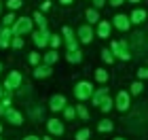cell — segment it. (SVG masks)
<instances>
[{"label":"cell","mask_w":148,"mask_h":140,"mask_svg":"<svg viewBox=\"0 0 148 140\" xmlns=\"http://www.w3.org/2000/svg\"><path fill=\"white\" fill-rule=\"evenodd\" d=\"M89 136H91V130H87V128H85V130H80L78 134H76V140H87Z\"/></svg>","instance_id":"obj_27"},{"label":"cell","mask_w":148,"mask_h":140,"mask_svg":"<svg viewBox=\"0 0 148 140\" xmlns=\"http://www.w3.org/2000/svg\"><path fill=\"white\" fill-rule=\"evenodd\" d=\"M112 130V121H102L99 123V132H110Z\"/></svg>","instance_id":"obj_30"},{"label":"cell","mask_w":148,"mask_h":140,"mask_svg":"<svg viewBox=\"0 0 148 140\" xmlns=\"http://www.w3.org/2000/svg\"><path fill=\"white\" fill-rule=\"evenodd\" d=\"M0 11H2V2H0Z\"/></svg>","instance_id":"obj_45"},{"label":"cell","mask_w":148,"mask_h":140,"mask_svg":"<svg viewBox=\"0 0 148 140\" xmlns=\"http://www.w3.org/2000/svg\"><path fill=\"white\" fill-rule=\"evenodd\" d=\"M129 2H140V0H129Z\"/></svg>","instance_id":"obj_42"},{"label":"cell","mask_w":148,"mask_h":140,"mask_svg":"<svg viewBox=\"0 0 148 140\" xmlns=\"http://www.w3.org/2000/svg\"><path fill=\"white\" fill-rule=\"evenodd\" d=\"M110 53H114L116 57H121V59H129L131 55H129V51H127V47L121 43V41H114L112 43V51Z\"/></svg>","instance_id":"obj_3"},{"label":"cell","mask_w":148,"mask_h":140,"mask_svg":"<svg viewBox=\"0 0 148 140\" xmlns=\"http://www.w3.org/2000/svg\"><path fill=\"white\" fill-rule=\"evenodd\" d=\"M74 96H76L78 100H87V98H91V96H93V87H91V83L80 81L76 87H74Z\"/></svg>","instance_id":"obj_2"},{"label":"cell","mask_w":148,"mask_h":140,"mask_svg":"<svg viewBox=\"0 0 148 140\" xmlns=\"http://www.w3.org/2000/svg\"><path fill=\"white\" fill-rule=\"evenodd\" d=\"M123 2H125V0H110V4H112V6H121Z\"/></svg>","instance_id":"obj_37"},{"label":"cell","mask_w":148,"mask_h":140,"mask_svg":"<svg viewBox=\"0 0 148 140\" xmlns=\"http://www.w3.org/2000/svg\"><path fill=\"white\" fill-rule=\"evenodd\" d=\"M72 117H74V108L68 106V108H66V119H72Z\"/></svg>","instance_id":"obj_35"},{"label":"cell","mask_w":148,"mask_h":140,"mask_svg":"<svg viewBox=\"0 0 148 140\" xmlns=\"http://www.w3.org/2000/svg\"><path fill=\"white\" fill-rule=\"evenodd\" d=\"M138 77L140 79H148V68H140L138 70Z\"/></svg>","instance_id":"obj_33"},{"label":"cell","mask_w":148,"mask_h":140,"mask_svg":"<svg viewBox=\"0 0 148 140\" xmlns=\"http://www.w3.org/2000/svg\"><path fill=\"white\" fill-rule=\"evenodd\" d=\"M87 19H89V23H95L97 19H99L97 11H95V9H89V11H87Z\"/></svg>","instance_id":"obj_22"},{"label":"cell","mask_w":148,"mask_h":140,"mask_svg":"<svg viewBox=\"0 0 148 140\" xmlns=\"http://www.w3.org/2000/svg\"><path fill=\"white\" fill-rule=\"evenodd\" d=\"M30 64H38V53H30Z\"/></svg>","instance_id":"obj_34"},{"label":"cell","mask_w":148,"mask_h":140,"mask_svg":"<svg viewBox=\"0 0 148 140\" xmlns=\"http://www.w3.org/2000/svg\"><path fill=\"white\" fill-rule=\"evenodd\" d=\"M68 62L70 64H80V59H83V55H80V51L78 49H74V51H68Z\"/></svg>","instance_id":"obj_18"},{"label":"cell","mask_w":148,"mask_h":140,"mask_svg":"<svg viewBox=\"0 0 148 140\" xmlns=\"http://www.w3.org/2000/svg\"><path fill=\"white\" fill-rule=\"evenodd\" d=\"M62 2H64V4H70V2H72V0H62Z\"/></svg>","instance_id":"obj_40"},{"label":"cell","mask_w":148,"mask_h":140,"mask_svg":"<svg viewBox=\"0 0 148 140\" xmlns=\"http://www.w3.org/2000/svg\"><path fill=\"white\" fill-rule=\"evenodd\" d=\"M11 38H13V32H11V28L2 26V28H0V47H2V49H6V47L11 45Z\"/></svg>","instance_id":"obj_7"},{"label":"cell","mask_w":148,"mask_h":140,"mask_svg":"<svg viewBox=\"0 0 148 140\" xmlns=\"http://www.w3.org/2000/svg\"><path fill=\"white\" fill-rule=\"evenodd\" d=\"M57 57H59V55H57V51H55V49L47 51V53H45V62H47V66L55 64V62H57Z\"/></svg>","instance_id":"obj_19"},{"label":"cell","mask_w":148,"mask_h":140,"mask_svg":"<svg viewBox=\"0 0 148 140\" xmlns=\"http://www.w3.org/2000/svg\"><path fill=\"white\" fill-rule=\"evenodd\" d=\"M23 140H40V138H38V136H25Z\"/></svg>","instance_id":"obj_39"},{"label":"cell","mask_w":148,"mask_h":140,"mask_svg":"<svg viewBox=\"0 0 148 140\" xmlns=\"http://www.w3.org/2000/svg\"><path fill=\"white\" fill-rule=\"evenodd\" d=\"M78 115H80V119H85V121L89 119V112H87L85 106H78Z\"/></svg>","instance_id":"obj_32"},{"label":"cell","mask_w":148,"mask_h":140,"mask_svg":"<svg viewBox=\"0 0 148 140\" xmlns=\"http://www.w3.org/2000/svg\"><path fill=\"white\" fill-rule=\"evenodd\" d=\"M146 19V11L144 9H136L131 13V17H129V21H133V23H142Z\"/></svg>","instance_id":"obj_15"},{"label":"cell","mask_w":148,"mask_h":140,"mask_svg":"<svg viewBox=\"0 0 148 140\" xmlns=\"http://www.w3.org/2000/svg\"><path fill=\"white\" fill-rule=\"evenodd\" d=\"M97 36H99V38H108V36H110V23H108V21H99Z\"/></svg>","instance_id":"obj_16"},{"label":"cell","mask_w":148,"mask_h":140,"mask_svg":"<svg viewBox=\"0 0 148 140\" xmlns=\"http://www.w3.org/2000/svg\"><path fill=\"white\" fill-rule=\"evenodd\" d=\"M0 132H2V125H0Z\"/></svg>","instance_id":"obj_46"},{"label":"cell","mask_w":148,"mask_h":140,"mask_svg":"<svg viewBox=\"0 0 148 140\" xmlns=\"http://www.w3.org/2000/svg\"><path fill=\"white\" fill-rule=\"evenodd\" d=\"M93 4H95L97 9H99V6H104V4H106V0H93Z\"/></svg>","instance_id":"obj_36"},{"label":"cell","mask_w":148,"mask_h":140,"mask_svg":"<svg viewBox=\"0 0 148 140\" xmlns=\"http://www.w3.org/2000/svg\"><path fill=\"white\" fill-rule=\"evenodd\" d=\"M11 47H13V49H21V47H23V38L21 36H13L11 38Z\"/></svg>","instance_id":"obj_21"},{"label":"cell","mask_w":148,"mask_h":140,"mask_svg":"<svg viewBox=\"0 0 148 140\" xmlns=\"http://www.w3.org/2000/svg\"><path fill=\"white\" fill-rule=\"evenodd\" d=\"M49 108H51V110H62V108H66V98H64V96H53Z\"/></svg>","instance_id":"obj_13"},{"label":"cell","mask_w":148,"mask_h":140,"mask_svg":"<svg viewBox=\"0 0 148 140\" xmlns=\"http://www.w3.org/2000/svg\"><path fill=\"white\" fill-rule=\"evenodd\" d=\"M15 19H17V17L13 15V13H9V15H6V17L2 19V21H4V26H6V28H11V26L15 23Z\"/></svg>","instance_id":"obj_28"},{"label":"cell","mask_w":148,"mask_h":140,"mask_svg":"<svg viewBox=\"0 0 148 140\" xmlns=\"http://www.w3.org/2000/svg\"><path fill=\"white\" fill-rule=\"evenodd\" d=\"M32 30V19L30 17H19L15 19V23H13V36H23V34H28V32Z\"/></svg>","instance_id":"obj_1"},{"label":"cell","mask_w":148,"mask_h":140,"mask_svg":"<svg viewBox=\"0 0 148 140\" xmlns=\"http://www.w3.org/2000/svg\"><path fill=\"white\" fill-rule=\"evenodd\" d=\"M102 59H104V62H108V64H112V62H114V55H112L108 49H104V51H102Z\"/></svg>","instance_id":"obj_26"},{"label":"cell","mask_w":148,"mask_h":140,"mask_svg":"<svg viewBox=\"0 0 148 140\" xmlns=\"http://www.w3.org/2000/svg\"><path fill=\"white\" fill-rule=\"evenodd\" d=\"M78 38H80V43H91V38H93V30L89 28V26H83V28H78Z\"/></svg>","instance_id":"obj_12"},{"label":"cell","mask_w":148,"mask_h":140,"mask_svg":"<svg viewBox=\"0 0 148 140\" xmlns=\"http://www.w3.org/2000/svg\"><path fill=\"white\" fill-rule=\"evenodd\" d=\"M116 108H119V110H123V112L129 108V93L121 91L119 96H116Z\"/></svg>","instance_id":"obj_11"},{"label":"cell","mask_w":148,"mask_h":140,"mask_svg":"<svg viewBox=\"0 0 148 140\" xmlns=\"http://www.w3.org/2000/svg\"><path fill=\"white\" fill-rule=\"evenodd\" d=\"M47 9H51V2L47 0V2H42V11H47Z\"/></svg>","instance_id":"obj_38"},{"label":"cell","mask_w":148,"mask_h":140,"mask_svg":"<svg viewBox=\"0 0 148 140\" xmlns=\"http://www.w3.org/2000/svg\"><path fill=\"white\" fill-rule=\"evenodd\" d=\"M64 36H66L68 51H74V49L78 47V43H76V38H74V34H72V28H68V26H66V28H64Z\"/></svg>","instance_id":"obj_8"},{"label":"cell","mask_w":148,"mask_h":140,"mask_svg":"<svg viewBox=\"0 0 148 140\" xmlns=\"http://www.w3.org/2000/svg\"><path fill=\"white\" fill-rule=\"evenodd\" d=\"M34 21L40 26V28H47V21H45V17L40 15V11H36V13H34Z\"/></svg>","instance_id":"obj_24"},{"label":"cell","mask_w":148,"mask_h":140,"mask_svg":"<svg viewBox=\"0 0 148 140\" xmlns=\"http://www.w3.org/2000/svg\"><path fill=\"white\" fill-rule=\"evenodd\" d=\"M49 32H47V28H40L36 34H34V43H36V47H40V49H42V47H47L49 45Z\"/></svg>","instance_id":"obj_5"},{"label":"cell","mask_w":148,"mask_h":140,"mask_svg":"<svg viewBox=\"0 0 148 140\" xmlns=\"http://www.w3.org/2000/svg\"><path fill=\"white\" fill-rule=\"evenodd\" d=\"M114 26H116L121 32H127V30H129V26H131V21H129V17H127V15H116V17H114Z\"/></svg>","instance_id":"obj_10"},{"label":"cell","mask_w":148,"mask_h":140,"mask_svg":"<svg viewBox=\"0 0 148 140\" xmlns=\"http://www.w3.org/2000/svg\"><path fill=\"white\" fill-rule=\"evenodd\" d=\"M49 74H51V66H47V64L45 66H38V68L34 70V77L36 79H45V77H49Z\"/></svg>","instance_id":"obj_17"},{"label":"cell","mask_w":148,"mask_h":140,"mask_svg":"<svg viewBox=\"0 0 148 140\" xmlns=\"http://www.w3.org/2000/svg\"><path fill=\"white\" fill-rule=\"evenodd\" d=\"M6 108H11V100L6 98V100H2V102H0V112H4Z\"/></svg>","instance_id":"obj_31"},{"label":"cell","mask_w":148,"mask_h":140,"mask_svg":"<svg viewBox=\"0 0 148 140\" xmlns=\"http://www.w3.org/2000/svg\"><path fill=\"white\" fill-rule=\"evenodd\" d=\"M21 4H23L21 0H9V2H6V6H9L11 11H15V9H19V6H21Z\"/></svg>","instance_id":"obj_29"},{"label":"cell","mask_w":148,"mask_h":140,"mask_svg":"<svg viewBox=\"0 0 148 140\" xmlns=\"http://www.w3.org/2000/svg\"><path fill=\"white\" fill-rule=\"evenodd\" d=\"M19 85H21V74H19L17 70H13L9 77H6V81H4V87L6 89H17Z\"/></svg>","instance_id":"obj_4"},{"label":"cell","mask_w":148,"mask_h":140,"mask_svg":"<svg viewBox=\"0 0 148 140\" xmlns=\"http://www.w3.org/2000/svg\"><path fill=\"white\" fill-rule=\"evenodd\" d=\"M49 43H51V47H53V49L57 51V49H59V45H62V38H59L57 34H55V36H49Z\"/></svg>","instance_id":"obj_23"},{"label":"cell","mask_w":148,"mask_h":140,"mask_svg":"<svg viewBox=\"0 0 148 140\" xmlns=\"http://www.w3.org/2000/svg\"><path fill=\"white\" fill-rule=\"evenodd\" d=\"M142 91H144V85L140 83V81L131 85V93H136V96H140V93H142Z\"/></svg>","instance_id":"obj_25"},{"label":"cell","mask_w":148,"mask_h":140,"mask_svg":"<svg viewBox=\"0 0 148 140\" xmlns=\"http://www.w3.org/2000/svg\"><path fill=\"white\" fill-rule=\"evenodd\" d=\"M2 93H4V91H2V87H0V98H2Z\"/></svg>","instance_id":"obj_41"},{"label":"cell","mask_w":148,"mask_h":140,"mask_svg":"<svg viewBox=\"0 0 148 140\" xmlns=\"http://www.w3.org/2000/svg\"><path fill=\"white\" fill-rule=\"evenodd\" d=\"M0 72H2V64H0Z\"/></svg>","instance_id":"obj_44"},{"label":"cell","mask_w":148,"mask_h":140,"mask_svg":"<svg viewBox=\"0 0 148 140\" xmlns=\"http://www.w3.org/2000/svg\"><path fill=\"white\" fill-rule=\"evenodd\" d=\"M4 117H6V121H11L13 125H19V123H23V117L19 115L17 110H13V108H6V110H4Z\"/></svg>","instance_id":"obj_9"},{"label":"cell","mask_w":148,"mask_h":140,"mask_svg":"<svg viewBox=\"0 0 148 140\" xmlns=\"http://www.w3.org/2000/svg\"><path fill=\"white\" fill-rule=\"evenodd\" d=\"M114 140H125V138H114Z\"/></svg>","instance_id":"obj_43"},{"label":"cell","mask_w":148,"mask_h":140,"mask_svg":"<svg viewBox=\"0 0 148 140\" xmlns=\"http://www.w3.org/2000/svg\"><path fill=\"white\" fill-rule=\"evenodd\" d=\"M45 140H51V138H45Z\"/></svg>","instance_id":"obj_47"},{"label":"cell","mask_w":148,"mask_h":140,"mask_svg":"<svg viewBox=\"0 0 148 140\" xmlns=\"http://www.w3.org/2000/svg\"><path fill=\"white\" fill-rule=\"evenodd\" d=\"M95 79H97L99 83H106V81H108V72H106L104 68H97L95 70Z\"/></svg>","instance_id":"obj_20"},{"label":"cell","mask_w":148,"mask_h":140,"mask_svg":"<svg viewBox=\"0 0 148 140\" xmlns=\"http://www.w3.org/2000/svg\"><path fill=\"white\" fill-rule=\"evenodd\" d=\"M108 100H110L108 87H102L99 91H95V93H93V104H95V106H102L104 102H108Z\"/></svg>","instance_id":"obj_6"},{"label":"cell","mask_w":148,"mask_h":140,"mask_svg":"<svg viewBox=\"0 0 148 140\" xmlns=\"http://www.w3.org/2000/svg\"><path fill=\"white\" fill-rule=\"evenodd\" d=\"M47 128H49L51 134H57V136H62V134H64V125L59 123L57 119H51V121L47 123Z\"/></svg>","instance_id":"obj_14"}]
</instances>
